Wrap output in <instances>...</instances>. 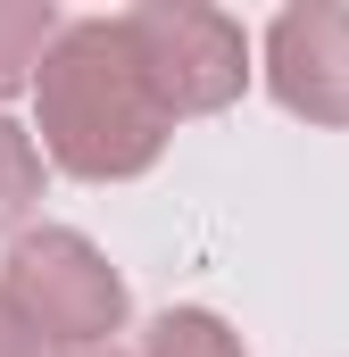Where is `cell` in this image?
I'll return each mask as SVG.
<instances>
[{
    "instance_id": "cell-1",
    "label": "cell",
    "mask_w": 349,
    "mask_h": 357,
    "mask_svg": "<svg viewBox=\"0 0 349 357\" xmlns=\"http://www.w3.org/2000/svg\"><path fill=\"white\" fill-rule=\"evenodd\" d=\"M34 133L42 158L75 183H133L167 150V108L150 100L117 17H75L34 67Z\"/></svg>"
},
{
    "instance_id": "cell-2",
    "label": "cell",
    "mask_w": 349,
    "mask_h": 357,
    "mask_svg": "<svg viewBox=\"0 0 349 357\" xmlns=\"http://www.w3.org/2000/svg\"><path fill=\"white\" fill-rule=\"evenodd\" d=\"M0 307L42 349H75L84 357L125 324V274L108 266L84 233L42 225V233H17L8 241V258H0Z\"/></svg>"
},
{
    "instance_id": "cell-3",
    "label": "cell",
    "mask_w": 349,
    "mask_h": 357,
    "mask_svg": "<svg viewBox=\"0 0 349 357\" xmlns=\"http://www.w3.org/2000/svg\"><path fill=\"white\" fill-rule=\"evenodd\" d=\"M117 33H125V50H133L150 100L167 108V125L174 116H216V108H233L242 84H250V42H242V25L225 8L142 0V8L117 17Z\"/></svg>"
},
{
    "instance_id": "cell-4",
    "label": "cell",
    "mask_w": 349,
    "mask_h": 357,
    "mask_svg": "<svg viewBox=\"0 0 349 357\" xmlns=\"http://www.w3.org/2000/svg\"><path fill=\"white\" fill-rule=\"evenodd\" d=\"M266 91L308 125H349V8L341 0H299L266 25Z\"/></svg>"
},
{
    "instance_id": "cell-5",
    "label": "cell",
    "mask_w": 349,
    "mask_h": 357,
    "mask_svg": "<svg viewBox=\"0 0 349 357\" xmlns=\"http://www.w3.org/2000/svg\"><path fill=\"white\" fill-rule=\"evenodd\" d=\"M50 42H59V8L50 0H0V100L34 84Z\"/></svg>"
},
{
    "instance_id": "cell-6",
    "label": "cell",
    "mask_w": 349,
    "mask_h": 357,
    "mask_svg": "<svg viewBox=\"0 0 349 357\" xmlns=\"http://www.w3.org/2000/svg\"><path fill=\"white\" fill-rule=\"evenodd\" d=\"M142 357H250V349H242V333H233L225 316H208V307H167V316L142 333Z\"/></svg>"
},
{
    "instance_id": "cell-7",
    "label": "cell",
    "mask_w": 349,
    "mask_h": 357,
    "mask_svg": "<svg viewBox=\"0 0 349 357\" xmlns=\"http://www.w3.org/2000/svg\"><path fill=\"white\" fill-rule=\"evenodd\" d=\"M34 199H42V150H34V133H17L0 116V233H25Z\"/></svg>"
},
{
    "instance_id": "cell-8",
    "label": "cell",
    "mask_w": 349,
    "mask_h": 357,
    "mask_svg": "<svg viewBox=\"0 0 349 357\" xmlns=\"http://www.w3.org/2000/svg\"><path fill=\"white\" fill-rule=\"evenodd\" d=\"M0 357H42V341H34V333L8 316V307H0Z\"/></svg>"
},
{
    "instance_id": "cell-9",
    "label": "cell",
    "mask_w": 349,
    "mask_h": 357,
    "mask_svg": "<svg viewBox=\"0 0 349 357\" xmlns=\"http://www.w3.org/2000/svg\"><path fill=\"white\" fill-rule=\"evenodd\" d=\"M84 357H108V349H84Z\"/></svg>"
}]
</instances>
